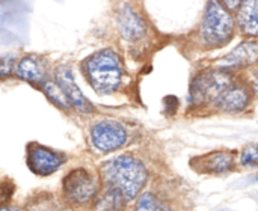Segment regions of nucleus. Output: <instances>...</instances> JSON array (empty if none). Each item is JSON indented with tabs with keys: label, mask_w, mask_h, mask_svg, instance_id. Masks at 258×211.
I'll use <instances>...</instances> for the list:
<instances>
[{
	"label": "nucleus",
	"mask_w": 258,
	"mask_h": 211,
	"mask_svg": "<svg viewBox=\"0 0 258 211\" xmlns=\"http://www.w3.org/2000/svg\"><path fill=\"white\" fill-rule=\"evenodd\" d=\"M101 175L109 187L118 189L125 199L139 195L147 183L145 165L133 156H118L101 166Z\"/></svg>",
	"instance_id": "1"
},
{
	"label": "nucleus",
	"mask_w": 258,
	"mask_h": 211,
	"mask_svg": "<svg viewBox=\"0 0 258 211\" xmlns=\"http://www.w3.org/2000/svg\"><path fill=\"white\" fill-rule=\"evenodd\" d=\"M88 82L98 94L109 95L119 89L124 77L122 60L119 54L110 48H103L91 54L83 62Z\"/></svg>",
	"instance_id": "2"
},
{
	"label": "nucleus",
	"mask_w": 258,
	"mask_h": 211,
	"mask_svg": "<svg viewBox=\"0 0 258 211\" xmlns=\"http://www.w3.org/2000/svg\"><path fill=\"white\" fill-rule=\"evenodd\" d=\"M234 32V20L230 11L219 2H210L206 8L200 29V38L206 45L219 47L227 44Z\"/></svg>",
	"instance_id": "3"
},
{
	"label": "nucleus",
	"mask_w": 258,
	"mask_h": 211,
	"mask_svg": "<svg viewBox=\"0 0 258 211\" xmlns=\"http://www.w3.org/2000/svg\"><path fill=\"white\" fill-rule=\"evenodd\" d=\"M63 196L74 205H85L97 195V181L86 169H74L63 178Z\"/></svg>",
	"instance_id": "4"
},
{
	"label": "nucleus",
	"mask_w": 258,
	"mask_h": 211,
	"mask_svg": "<svg viewBox=\"0 0 258 211\" xmlns=\"http://www.w3.org/2000/svg\"><path fill=\"white\" fill-rule=\"evenodd\" d=\"M91 144L100 153H112L122 148L127 144V131L121 122L100 121L91 128Z\"/></svg>",
	"instance_id": "5"
},
{
	"label": "nucleus",
	"mask_w": 258,
	"mask_h": 211,
	"mask_svg": "<svg viewBox=\"0 0 258 211\" xmlns=\"http://www.w3.org/2000/svg\"><path fill=\"white\" fill-rule=\"evenodd\" d=\"M231 76L225 69L207 71L200 74L190 88V98L194 103H204L206 100H215L222 91L231 86Z\"/></svg>",
	"instance_id": "6"
},
{
	"label": "nucleus",
	"mask_w": 258,
	"mask_h": 211,
	"mask_svg": "<svg viewBox=\"0 0 258 211\" xmlns=\"http://www.w3.org/2000/svg\"><path fill=\"white\" fill-rule=\"evenodd\" d=\"M27 166L29 169L41 177L45 175H51L53 172H56L63 163H65V156L42 147L39 144H30L27 147Z\"/></svg>",
	"instance_id": "7"
},
{
	"label": "nucleus",
	"mask_w": 258,
	"mask_h": 211,
	"mask_svg": "<svg viewBox=\"0 0 258 211\" xmlns=\"http://www.w3.org/2000/svg\"><path fill=\"white\" fill-rule=\"evenodd\" d=\"M56 82L59 83V86L62 88V91L65 92V95L68 97L71 106L82 112V113H91L92 104L85 98V95L82 94V91L79 89V86L76 85V80L73 77V73L68 66H59L56 71Z\"/></svg>",
	"instance_id": "8"
},
{
	"label": "nucleus",
	"mask_w": 258,
	"mask_h": 211,
	"mask_svg": "<svg viewBox=\"0 0 258 211\" xmlns=\"http://www.w3.org/2000/svg\"><path fill=\"white\" fill-rule=\"evenodd\" d=\"M116 24L121 35L127 41H138L144 38L147 32V24L144 18L130 5H122L119 8L116 14Z\"/></svg>",
	"instance_id": "9"
},
{
	"label": "nucleus",
	"mask_w": 258,
	"mask_h": 211,
	"mask_svg": "<svg viewBox=\"0 0 258 211\" xmlns=\"http://www.w3.org/2000/svg\"><path fill=\"white\" fill-rule=\"evenodd\" d=\"M249 101H251L249 91L242 85L233 83L213 100V104L215 107L224 112H242L248 107Z\"/></svg>",
	"instance_id": "10"
},
{
	"label": "nucleus",
	"mask_w": 258,
	"mask_h": 211,
	"mask_svg": "<svg viewBox=\"0 0 258 211\" xmlns=\"http://www.w3.org/2000/svg\"><path fill=\"white\" fill-rule=\"evenodd\" d=\"M258 62V42L257 41H245L239 44L233 51L224 56L219 60V66L230 68H243Z\"/></svg>",
	"instance_id": "11"
},
{
	"label": "nucleus",
	"mask_w": 258,
	"mask_h": 211,
	"mask_svg": "<svg viewBox=\"0 0 258 211\" xmlns=\"http://www.w3.org/2000/svg\"><path fill=\"white\" fill-rule=\"evenodd\" d=\"M233 165H234L233 154L225 151L210 153L204 157H197L192 162L194 169L207 174H225L233 169Z\"/></svg>",
	"instance_id": "12"
},
{
	"label": "nucleus",
	"mask_w": 258,
	"mask_h": 211,
	"mask_svg": "<svg viewBox=\"0 0 258 211\" xmlns=\"http://www.w3.org/2000/svg\"><path fill=\"white\" fill-rule=\"evenodd\" d=\"M237 23L248 36H258V0L242 2L237 9Z\"/></svg>",
	"instance_id": "13"
},
{
	"label": "nucleus",
	"mask_w": 258,
	"mask_h": 211,
	"mask_svg": "<svg viewBox=\"0 0 258 211\" xmlns=\"http://www.w3.org/2000/svg\"><path fill=\"white\" fill-rule=\"evenodd\" d=\"M15 76L30 82V83H38L42 85L45 80V74H44V68L42 63L35 57V56H24L20 59V62L17 63L15 68Z\"/></svg>",
	"instance_id": "14"
},
{
	"label": "nucleus",
	"mask_w": 258,
	"mask_h": 211,
	"mask_svg": "<svg viewBox=\"0 0 258 211\" xmlns=\"http://www.w3.org/2000/svg\"><path fill=\"white\" fill-rule=\"evenodd\" d=\"M125 196L115 187L106 189V192L95 201V211H121Z\"/></svg>",
	"instance_id": "15"
},
{
	"label": "nucleus",
	"mask_w": 258,
	"mask_h": 211,
	"mask_svg": "<svg viewBox=\"0 0 258 211\" xmlns=\"http://www.w3.org/2000/svg\"><path fill=\"white\" fill-rule=\"evenodd\" d=\"M41 86H42V91L45 92V95H47L56 106H59V107H62V109H65V110H68V109L73 107L71 103H70V100H68V97L65 95V92L62 91V88L59 86L57 82L45 80Z\"/></svg>",
	"instance_id": "16"
},
{
	"label": "nucleus",
	"mask_w": 258,
	"mask_h": 211,
	"mask_svg": "<svg viewBox=\"0 0 258 211\" xmlns=\"http://www.w3.org/2000/svg\"><path fill=\"white\" fill-rule=\"evenodd\" d=\"M136 211H168L151 193H144L138 199Z\"/></svg>",
	"instance_id": "17"
},
{
	"label": "nucleus",
	"mask_w": 258,
	"mask_h": 211,
	"mask_svg": "<svg viewBox=\"0 0 258 211\" xmlns=\"http://www.w3.org/2000/svg\"><path fill=\"white\" fill-rule=\"evenodd\" d=\"M240 163L246 168L258 166V145H248L240 154Z\"/></svg>",
	"instance_id": "18"
},
{
	"label": "nucleus",
	"mask_w": 258,
	"mask_h": 211,
	"mask_svg": "<svg viewBox=\"0 0 258 211\" xmlns=\"http://www.w3.org/2000/svg\"><path fill=\"white\" fill-rule=\"evenodd\" d=\"M12 60H14L12 54L3 56V59H2V76L3 77L9 76V73H12Z\"/></svg>",
	"instance_id": "19"
},
{
	"label": "nucleus",
	"mask_w": 258,
	"mask_h": 211,
	"mask_svg": "<svg viewBox=\"0 0 258 211\" xmlns=\"http://www.w3.org/2000/svg\"><path fill=\"white\" fill-rule=\"evenodd\" d=\"M2 211H14V210H12V208H8V207H3Z\"/></svg>",
	"instance_id": "20"
},
{
	"label": "nucleus",
	"mask_w": 258,
	"mask_h": 211,
	"mask_svg": "<svg viewBox=\"0 0 258 211\" xmlns=\"http://www.w3.org/2000/svg\"><path fill=\"white\" fill-rule=\"evenodd\" d=\"M257 183H258V178H257Z\"/></svg>",
	"instance_id": "21"
}]
</instances>
